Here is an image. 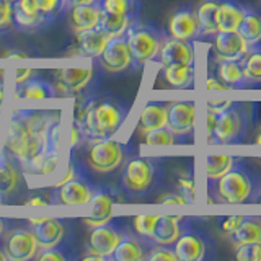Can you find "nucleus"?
Returning a JSON list of instances; mask_svg holds the SVG:
<instances>
[{"label":"nucleus","instance_id":"79ce46f5","mask_svg":"<svg viewBox=\"0 0 261 261\" xmlns=\"http://www.w3.org/2000/svg\"><path fill=\"white\" fill-rule=\"evenodd\" d=\"M67 133H69V142L67 144H69L70 150H77V149H80V147L87 142V137H85L84 127H82L80 121L72 119Z\"/></svg>","mask_w":261,"mask_h":261},{"label":"nucleus","instance_id":"c9c22d12","mask_svg":"<svg viewBox=\"0 0 261 261\" xmlns=\"http://www.w3.org/2000/svg\"><path fill=\"white\" fill-rule=\"evenodd\" d=\"M36 4H38V12L43 15L49 23H54L56 20H59L70 8L69 0H36Z\"/></svg>","mask_w":261,"mask_h":261},{"label":"nucleus","instance_id":"473e14b6","mask_svg":"<svg viewBox=\"0 0 261 261\" xmlns=\"http://www.w3.org/2000/svg\"><path fill=\"white\" fill-rule=\"evenodd\" d=\"M217 77L228 87H242L247 79L243 75L240 61H219Z\"/></svg>","mask_w":261,"mask_h":261},{"label":"nucleus","instance_id":"c756f323","mask_svg":"<svg viewBox=\"0 0 261 261\" xmlns=\"http://www.w3.org/2000/svg\"><path fill=\"white\" fill-rule=\"evenodd\" d=\"M237 31L240 33V36L247 41L248 46H255L261 41V15L255 10H248L245 8L242 21L239 24Z\"/></svg>","mask_w":261,"mask_h":261},{"label":"nucleus","instance_id":"052dcab7","mask_svg":"<svg viewBox=\"0 0 261 261\" xmlns=\"http://www.w3.org/2000/svg\"><path fill=\"white\" fill-rule=\"evenodd\" d=\"M4 82H0V110H2V105H4Z\"/></svg>","mask_w":261,"mask_h":261},{"label":"nucleus","instance_id":"a18cd8bd","mask_svg":"<svg viewBox=\"0 0 261 261\" xmlns=\"http://www.w3.org/2000/svg\"><path fill=\"white\" fill-rule=\"evenodd\" d=\"M178 193L188 201V204H193L196 201L193 176H179L178 178Z\"/></svg>","mask_w":261,"mask_h":261},{"label":"nucleus","instance_id":"603ef678","mask_svg":"<svg viewBox=\"0 0 261 261\" xmlns=\"http://www.w3.org/2000/svg\"><path fill=\"white\" fill-rule=\"evenodd\" d=\"M36 75H38V72L33 70V69H16L15 82H16V85H21V84H24V82L31 80L33 77H36Z\"/></svg>","mask_w":261,"mask_h":261},{"label":"nucleus","instance_id":"f3484780","mask_svg":"<svg viewBox=\"0 0 261 261\" xmlns=\"http://www.w3.org/2000/svg\"><path fill=\"white\" fill-rule=\"evenodd\" d=\"M248 47L239 31H217L214 35V51L219 61H242Z\"/></svg>","mask_w":261,"mask_h":261},{"label":"nucleus","instance_id":"69168bd1","mask_svg":"<svg viewBox=\"0 0 261 261\" xmlns=\"http://www.w3.org/2000/svg\"><path fill=\"white\" fill-rule=\"evenodd\" d=\"M259 202H261V196H259Z\"/></svg>","mask_w":261,"mask_h":261},{"label":"nucleus","instance_id":"c85d7f7f","mask_svg":"<svg viewBox=\"0 0 261 261\" xmlns=\"http://www.w3.org/2000/svg\"><path fill=\"white\" fill-rule=\"evenodd\" d=\"M15 96L24 98V100H46V98L57 96V92L51 84L33 77L31 80L24 82V84L16 85Z\"/></svg>","mask_w":261,"mask_h":261},{"label":"nucleus","instance_id":"2eb2a0df","mask_svg":"<svg viewBox=\"0 0 261 261\" xmlns=\"http://www.w3.org/2000/svg\"><path fill=\"white\" fill-rule=\"evenodd\" d=\"M196 124V103L190 100H179L168 103L167 127L178 139L190 136Z\"/></svg>","mask_w":261,"mask_h":261},{"label":"nucleus","instance_id":"37998d69","mask_svg":"<svg viewBox=\"0 0 261 261\" xmlns=\"http://www.w3.org/2000/svg\"><path fill=\"white\" fill-rule=\"evenodd\" d=\"M145 259L149 261H178L176 253L173 248H170V245H153V247L147 253Z\"/></svg>","mask_w":261,"mask_h":261},{"label":"nucleus","instance_id":"58836bf2","mask_svg":"<svg viewBox=\"0 0 261 261\" xmlns=\"http://www.w3.org/2000/svg\"><path fill=\"white\" fill-rule=\"evenodd\" d=\"M142 136H144L145 145L167 147V145H175L176 144V136L171 133V130L167 126L152 129V130H149V133H145Z\"/></svg>","mask_w":261,"mask_h":261},{"label":"nucleus","instance_id":"9b49d317","mask_svg":"<svg viewBox=\"0 0 261 261\" xmlns=\"http://www.w3.org/2000/svg\"><path fill=\"white\" fill-rule=\"evenodd\" d=\"M24 188V171L21 163L5 147L0 150V194L7 199L16 198Z\"/></svg>","mask_w":261,"mask_h":261},{"label":"nucleus","instance_id":"dca6fc26","mask_svg":"<svg viewBox=\"0 0 261 261\" xmlns=\"http://www.w3.org/2000/svg\"><path fill=\"white\" fill-rule=\"evenodd\" d=\"M168 36L183 39V41H194L201 38V28L198 23V16H196L194 8L183 7L176 10L168 20Z\"/></svg>","mask_w":261,"mask_h":261},{"label":"nucleus","instance_id":"f03ea898","mask_svg":"<svg viewBox=\"0 0 261 261\" xmlns=\"http://www.w3.org/2000/svg\"><path fill=\"white\" fill-rule=\"evenodd\" d=\"M49 129H39L31 122L23 119L16 111H13L8 122L7 137L4 147L21 163H28L35 155L46 145Z\"/></svg>","mask_w":261,"mask_h":261},{"label":"nucleus","instance_id":"bb28decb","mask_svg":"<svg viewBox=\"0 0 261 261\" xmlns=\"http://www.w3.org/2000/svg\"><path fill=\"white\" fill-rule=\"evenodd\" d=\"M163 79L173 88H191L194 84V65L191 64H170L163 65Z\"/></svg>","mask_w":261,"mask_h":261},{"label":"nucleus","instance_id":"ea45409f","mask_svg":"<svg viewBox=\"0 0 261 261\" xmlns=\"http://www.w3.org/2000/svg\"><path fill=\"white\" fill-rule=\"evenodd\" d=\"M159 216H136L133 217V232L139 237H142L144 240L152 243V235H153V228L157 224ZM153 245V243H152Z\"/></svg>","mask_w":261,"mask_h":261},{"label":"nucleus","instance_id":"13d9d810","mask_svg":"<svg viewBox=\"0 0 261 261\" xmlns=\"http://www.w3.org/2000/svg\"><path fill=\"white\" fill-rule=\"evenodd\" d=\"M95 2H98V0H69L70 7H73V5H87V4H95Z\"/></svg>","mask_w":261,"mask_h":261},{"label":"nucleus","instance_id":"09e8293b","mask_svg":"<svg viewBox=\"0 0 261 261\" xmlns=\"http://www.w3.org/2000/svg\"><path fill=\"white\" fill-rule=\"evenodd\" d=\"M15 7H18L20 10L23 13H27V15H31V16H38L41 15L38 12V4H36V0H15L13 2Z\"/></svg>","mask_w":261,"mask_h":261},{"label":"nucleus","instance_id":"864d4df0","mask_svg":"<svg viewBox=\"0 0 261 261\" xmlns=\"http://www.w3.org/2000/svg\"><path fill=\"white\" fill-rule=\"evenodd\" d=\"M206 88L207 90H222V92H228L232 90V87H228L227 84H224L219 77H207L206 79Z\"/></svg>","mask_w":261,"mask_h":261},{"label":"nucleus","instance_id":"4d7b16f0","mask_svg":"<svg viewBox=\"0 0 261 261\" xmlns=\"http://www.w3.org/2000/svg\"><path fill=\"white\" fill-rule=\"evenodd\" d=\"M2 57H7V59H27V54L21 51H7L5 54H2Z\"/></svg>","mask_w":261,"mask_h":261},{"label":"nucleus","instance_id":"0eeeda50","mask_svg":"<svg viewBox=\"0 0 261 261\" xmlns=\"http://www.w3.org/2000/svg\"><path fill=\"white\" fill-rule=\"evenodd\" d=\"M2 248L8 259L12 261H28L36 256L39 251L35 233L27 225H15L12 228H5L2 233Z\"/></svg>","mask_w":261,"mask_h":261},{"label":"nucleus","instance_id":"7ed1b4c3","mask_svg":"<svg viewBox=\"0 0 261 261\" xmlns=\"http://www.w3.org/2000/svg\"><path fill=\"white\" fill-rule=\"evenodd\" d=\"M124 35L130 49V56H133V65L136 69L142 67L149 61H157L162 41L165 38L157 28L134 20Z\"/></svg>","mask_w":261,"mask_h":261},{"label":"nucleus","instance_id":"7c9ffc66","mask_svg":"<svg viewBox=\"0 0 261 261\" xmlns=\"http://www.w3.org/2000/svg\"><path fill=\"white\" fill-rule=\"evenodd\" d=\"M237 163V157L230 153H207L204 160V170H206L207 179H219L225 175Z\"/></svg>","mask_w":261,"mask_h":261},{"label":"nucleus","instance_id":"49530a36","mask_svg":"<svg viewBox=\"0 0 261 261\" xmlns=\"http://www.w3.org/2000/svg\"><path fill=\"white\" fill-rule=\"evenodd\" d=\"M38 261H65L69 259V256L65 255L64 250L61 247H56V248H43L36 253L35 256Z\"/></svg>","mask_w":261,"mask_h":261},{"label":"nucleus","instance_id":"5701e85b","mask_svg":"<svg viewBox=\"0 0 261 261\" xmlns=\"http://www.w3.org/2000/svg\"><path fill=\"white\" fill-rule=\"evenodd\" d=\"M167 113H168V103L165 101L145 103L137 119V126H136L137 133L145 134L152 129L167 126Z\"/></svg>","mask_w":261,"mask_h":261},{"label":"nucleus","instance_id":"20e7f679","mask_svg":"<svg viewBox=\"0 0 261 261\" xmlns=\"http://www.w3.org/2000/svg\"><path fill=\"white\" fill-rule=\"evenodd\" d=\"M84 149V162L96 173H111L126 160V147L116 139H93L87 141Z\"/></svg>","mask_w":261,"mask_h":261},{"label":"nucleus","instance_id":"412c9836","mask_svg":"<svg viewBox=\"0 0 261 261\" xmlns=\"http://www.w3.org/2000/svg\"><path fill=\"white\" fill-rule=\"evenodd\" d=\"M153 247L150 242L144 240L142 237L136 235L134 232L126 230L119 240L118 247L114 248L111 259L113 261H142L145 259L147 253Z\"/></svg>","mask_w":261,"mask_h":261},{"label":"nucleus","instance_id":"5fc2aeb1","mask_svg":"<svg viewBox=\"0 0 261 261\" xmlns=\"http://www.w3.org/2000/svg\"><path fill=\"white\" fill-rule=\"evenodd\" d=\"M232 103H233L232 100H211V101H207V110L220 113V111L227 110Z\"/></svg>","mask_w":261,"mask_h":261},{"label":"nucleus","instance_id":"de8ad7c7","mask_svg":"<svg viewBox=\"0 0 261 261\" xmlns=\"http://www.w3.org/2000/svg\"><path fill=\"white\" fill-rule=\"evenodd\" d=\"M243 220H245V216H230L224 219V222H220V228H222V232L228 237L242 225Z\"/></svg>","mask_w":261,"mask_h":261},{"label":"nucleus","instance_id":"72a5a7b5","mask_svg":"<svg viewBox=\"0 0 261 261\" xmlns=\"http://www.w3.org/2000/svg\"><path fill=\"white\" fill-rule=\"evenodd\" d=\"M101 12L111 15H129L137 18L141 12V0H98Z\"/></svg>","mask_w":261,"mask_h":261},{"label":"nucleus","instance_id":"f257e3e1","mask_svg":"<svg viewBox=\"0 0 261 261\" xmlns=\"http://www.w3.org/2000/svg\"><path fill=\"white\" fill-rule=\"evenodd\" d=\"M127 118V110L119 100L113 96L90 98L82 106L79 116L87 141L108 139L121 129Z\"/></svg>","mask_w":261,"mask_h":261},{"label":"nucleus","instance_id":"e433bc0d","mask_svg":"<svg viewBox=\"0 0 261 261\" xmlns=\"http://www.w3.org/2000/svg\"><path fill=\"white\" fill-rule=\"evenodd\" d=\"M13 23L16 24V28L21 31H39L44 27H47V24H51L43 15H38V16L27 15L15 5H13Z\"/></svg>","mask_w":261,"mask_h":261},{"label":"nucleus","instance_id":"ddd939ff","mask_svg":"<svg viewBox=\"0 0 261 261\" xmlns=\"http://www.w3.org/2000/svg\"><path fill=\"white\" fill-rule=\"evenodd\" d=\"M126 230L127 228L118 225L116 222H111V220L108 224L93 227V230L90 232L87 239L88 251L96 253L105 259H111L114 248L118 247V243L122 239V235L126 233Z\"/></svg>","mask_w":261,"mask_h":261},{"label":"nucleus","instance_id":"6e6d98bb","mask_svg":"<svg viewBox=\"0 0 261 261\" xmlns=\"http://www.w3.org/2000/svg\"><path fill=\"white\" fill-rule=\"evenodd\" d=\"M24 204H27V206H47V204H51V201L43 199V196H35V198L28 199Z\"/></svg>","mask_w":261,"mask_h":261},{"label":"nucleus","instance_id":"6ab92c4d","mask_svg":"<svg viewBox=\"0 0 261 261\" xmlns=\"http://www.w3.org/2000/svg\"><path fill=\"white\" fill-rule=\"evenodd\" d=\"M157 61L162 65L170 64H191L194 65V47L191 41L176 39L171 36H165L162 41Z\"/></svg>","mask_w":261,"mask_h":261},{"label":"nucleus","instance_id":"aec40b11","mask_svg":"<svg viewBox=\"0 0 261 261\" xmlns=\"http://www.w3.org/2000/svg\"><path fill=\"white\" fill-rule=\"evenodd\" d=\"M173 250L179 261H201L206 256V240L199 232L183 228L173 243Z\"/></svg>","mask_w":261,"mask_h":261},{"label":"nucleus","instance_id":"9d476101","mask_svg":"<svg viewBox=\"0 0 261 261\" xmlns=\"http://www.w3.org/2000/svg\"><path fill=\"white\" fill-rule=\"evenodd\" d=\"M93 193L95 186L85 175H82L54 186L49 201L56 206H82V204L90 202Z\"/></svg>","mask_w":261,"mask_h":261},{"label":"nucleus","instance_id":"c03bdc74","mask_svg":"<svg viewBox=\"0 0 261 261\" xmlns=\"http://www.w3.org/2000/svg\"><path fill=\"white\" fill-rule=\"evenodd\" d=\"M13 24V2L0 0V31L8 30Z\"/></svg>","mask_w":261,"mask_h":261},{"label":"nucleus","instance_id":"0e129e2a","mask_svg":"<svg viewBox=\"0 0 261 261\" xmlns=\"http://www.w3.org/2000/svg\"><path fill=\"white\" fill-rule=\"evenodd\" d=\"M5 202H7V199L4 198V196H2V194H0V204H5Z\"/></svg>","mask_w":261,"mask_h":261},{"label":"nucleus","instance_id":"4c0bfd02","mask_svg":"<svg viewBox=\"0 0 261 261\" xmlns=\"http://www.w3.org/2000/svg\"><path fill=\"white\" fill-rule=\"evenodd\" d=\"M240 64L247 82H261V51L247 53Z\"/></svg>","mask_w":261,"mask_h":261},{"label":"nucleus","instance_id":"1a4fd4ad","mask_svg":"<svg viewBox=\"0 0 261 261\" xmlns=\"http://www.w3.org/2000/svg\"><path fill=\"white\" fill-rule=\"evenodd\" d=\"M243 133H245V113L242 108L237 106V103H232L227 110L217 113L212 144L228 145L239 142Z\"/></svg>","mask_w":261,"mask_h":261},{"label":"nucleus","instance_id":"423d86ee","mask_svg":"<svg viewBox=\"0 0 261 261\" xmlns=\"http://www.w3.org/2000/svg\"><path fill=\"white\" fill-rule=\"evenodd\" d=\"M216 181L219 201L227 204L247 202L255 194V179L243 167H232Z\"/></svg>","mask_w":261,"mask_h":261},{"label":"nucleus","instance_id":"4be33fe9","mask_svg":"<svg viewBox=\"0 0 261 261\" xmlns=\"http://www.w3.org/2000/svg\"><path fill=\"white\" fill-rule=\"evenodd\" d=\"M101 8L95 4H87V5H73L69 8V21H70V30L73 35L82 31H88L100 27L101 21Z\"/></svg>","mask_w":261,"mask_h":261},{"label":"nucleus","instance_id":"8fccbe9b","mask_svg":"<svg viewBox=\"0 0 261 261\" xmlns=\"http://www.w3.org/2000/svg\"><path fill=\"white\" fill-rule=\"evenodd\" d=\"M216 121H217V113L212 110H207L206 111V141H207V144H212Z\"/></svg>","mask_w":261,"mask_h":261},{"label":"nucleus","instance_id":"b1692460","mask_svg":"<svg viewBox=\"0 0 261 261\" xmlns=\"http://www.w3.org/2000/svg\"><path fill=\"white\" fill-rule=\"evenodd\" d=\"M110 35L100 27L88 30V31H82L75 35V43H77V51L85 56V57H92L96 59L98 56L103 53V49L106 43L110 41Z\"/></svg>","mask_w":261,"mask_h":261},{"label":"nucleus","instance_id":"a878e982","mask_svg":"<svg viewBox=\"0 0 261 261\" xmlns=\"http://www.w3.org/2000/svg\"><path fill=\"white\" fill-rule=\"evenodd\" d=\"M245 8L237 0H220L217 8L219 31H237Z\"/></svg>","mask_w":261,"mask_h":261},{"label":"nucleus","instance_id":"a19ab883","mask_svg":"<svg viewBox=\"0 0 261 261\" xmlns=\"http://www.w3.org/2000/svg\"><path fill=\"white\" fill-rule=\"evenodd\" d=\"M235 259H239V261H261V242L237 245L235 247Z\"/></svg>","mask_w":261,"mask_h":261},{"label":"nucleus","instance_id":"f8f14e48","mask_svg":"<svg viewBox=\"0 0 261 261\" xmlns=\"http://www.w3.org/2000/svg\"><path fill=\"white\" fill-rule=\"evenodd\" d=\"M96 59L100 61L101 69L110 73H119L127 70L133 65V56H130L126 35L111 36L108 43H106L103 53Z\"/></svg>","mask_w":261,"mask_h":261},{"label":"nucleus","instance_id":"cd10ccee","mask_svg":"<svg viewBox=\"0 0 261 261\" xmlns=\"http://www.w3.org/2000/svg\"><path fill=\"white\" fill-rule=\"evenodd\" d=\"M220 0H201L196 7V16L201 28V36H214L217 28V8Z\"/></svg>","mask_w":261,"mask_h":261},{"label":"nucleus","instance_id":"39448f33","mask_svg":"<svg viewBox=\"0 0 261 261\" xmlns=\"http://www.w3.org/2000/svg\"><path fill=\"white\" fill-rule=\"evenodd\" d=\"M160 168L150 157H130L122 168L121 185L130 196H144L159 179Z\"/></svg>","mask_w":261,"mask_h":261},{"label":"nucleus","instance_id":"6e6552de","mask_svg":"<svg viewBox=\"0 0 261 261\" xmlns=\"http://www.w3.org/2000/svg\"><path fill=\"white\" fill-rule=\"evenodd\" d=\"M28 227L35 233V239L38 242L39 250L43 248H56L62 247L67 242L69 227L64 219L57 217H33L28 219Z\"/></svg>","mask_w":261,"mask_h":261},{"label":"nucleus","instance_id":"680f3d73","mask_svg":"<svg viewBox=\"0 0 261 261\" xmlns=\"http://www.w3.org/2000/svg\"><path fill=\"white\" fill-rule=\"evenodd\" d=\"M8 258H7V255H5V251H4V248H2V245H0V261H7Z\"/></svg>","mask_w":261,"mask_h":261},{"label":"nucleus","instance_id":"4468645a","mask_svg":"<svg viewBox=\"0 0 261 261\" xmlns=\"http://www.w3.org/2000/svg\"><path fill=\"white\" fill-rule=\"evenodd\" d=\"M93 67H64L54 72L56 92L61 96H73L85 90L93 80Z\"/></svg>","mask_w":261,"mask_h":261},{"label":"nucleus","instance_id":"bf43d9fd","mask_svg":"<svg viewBox=\"0 0 261 261\" xmlns=\"http://www.w3.org/2000/svg\"><path fill=\"white\" fill-rule=\"evenodd\" d=\"M7 224H8V219H4V217H0V237H2V233L5 232V228H7Z\"/></svg>","mask_w":261,"mask_h":261},{"label":"nucleus","instance_id":"2f4dec72","mask_svg":"<svg viewBox=\"0 0 261 261\" xmlns=\"http://www.w3.org/2000/svg\"><path fill=\"white\" fill-rule=\"evenodd\" d=\"M228 239H230V242L235 247L242 243L261 242V219L245 216L242 225L232 235H228Z\"/></svg>","mask_w":261,"mask_h":261},{"label":"nucleus","instance_id":"3c124183","mask_svg":"<svg viewBox=\"0 0 261 261\" xmlns=\"http://www.w3.org/2000/svg\"><path fill=\"white\" fill-rule=\"evenodd\" d=\"M157 202H159V204H188V201H186L178 191H176V193L162 194L160 198L157 199Z\"/></svg>","mask_w":261,"mask_h":261},{"label":"nucleus","instance_id":"338daca9","mask_svg":"<svg viewBox=\"0 0 261 261\" xmlns=\"http://www.w3.org/2000/svg\"><path fill=\"white\" fill-rule=\"evenodd\" d=\"M12 2H15V0H12Z\"/></svg>","mask_w":261,"mask_h":261},{"label":"nucleus","instance_id":"e2e57ef3","mask_svg":"<svg viewBox=\"0 0 261 261\" xmlns=\"http://www.w3.org/2000/svg\"><path fill=\"white\" fill-rule=\"evenodd\" d=\"M256 147H258V152H259V155H261V133L258 134V137H256Z\"/></svg>","mask_w":261,"mask_h":261},{"label":"nucleus","instance_id":"f704fd0d","mask_svg":"<svg viewBox=\"0 0 261 261\" xmlns=\"http://www.w3.org/2000/svg\"><path fill=\"white\" fill-rule=\"evenodd\" d=\"M137 18H133L129 15H111V13H105L101 15V21H100V28L105 30L110 36H119L124 35L126 30L129 28V24Z\"/></svg>","mask_w":261,"mask_h":261},{"label":"nucleus","instance_id":"a211bd4d","mask_svg":"<svg viewBox=\"0 0 261 261\" xmlns=\"http://www.w3.org/2000/svg\"><path fill=\"white\" fill-rule=\"evenodd\" d=\"M121 202L108 188H95V193L88 204H92V214L84 219L88 227H98L113 220V204Z\"/></svg>","mask_w":261,"mask_h":261},{"label":"nucleus","instance_id":"393cba45","mask_svg":"<svg viewBox=\"0 0 261 261\" xmlns=\"http://www.w3.org/2000/svg\"><path fill=\"white\" fill-rule=\"evenodd\" d=\"M183 217L176 216H159L153 228L152 243L153 245H173L183 230Z\"/></svg>","mask_w":261,"mask_h":261}]
</instances>
